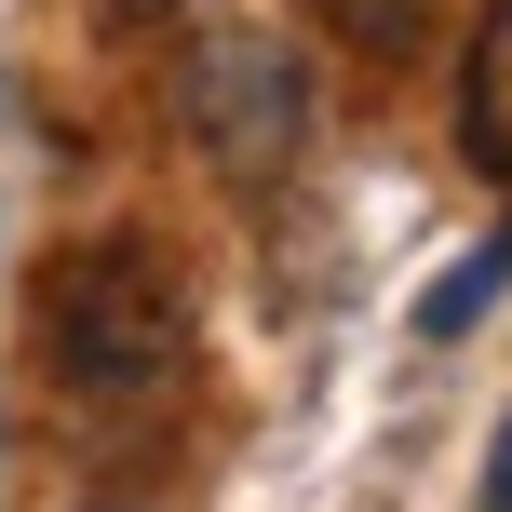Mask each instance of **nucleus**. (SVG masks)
I'll list each match as a JSON object with an SVG mask.
<instances>
[{
  "label": "nucleus",
  "instance_id": "nucleus-1",
  "mask_svg": "<svg viewBox=\"0 0 512 512\" xmlns=\"http://www.w3.org/2000/svg\"><path fill=\"white\" fill-rule=\"evenodd\" d=\"M41 351L81 405H149L189 351V310H176V270L149 243H68L41 270Z\"/></svg>",
  "mask_w": 512,
  "mask_h": 512
},
{
  "label": "nucleus",
  "instance_id": "nucleus-2",
  "mask_svg": "<svg viewBox=\"0 0 512 512\" xmlns=\"http://www.w3.org/2000/svg\"><path fill=\"white\" fill-rule=\"evenodd\" d=\"M176 122H189V149H203L230 189H283L297 149H310V54L283 41V27H256V14L189 27V54H176Z\"/></svg>",
  "mask_w": 512,
  "mask_h": 512
},
{
  "label": "nucleus",
  "instance_id": "nucleus-3",
  "mask_svg": "<svg viewBox=\"0 0 512 512\" xmlns=\"http://www.w3.org/2000/svg\"><path fill=\"white\" fill-rule=\"evenodd\" d=\"M459 149H472V176L512 189V0H486V27H472V68H459Z\"/></svg>",
  "mask_w": 512,
  "mask_h": 512
},
{
  "label": "nucleus",
  "instance_id": "nucleus-4",
  "mask_svg": "<svg viewBox=\"0 0 512 512\" xmlns=\"http://www.w3.org/2000/svg\"><path fill=\"white\" fill-rule=\"evenodd\" d=\"M499 297H512V230H499V243H472L459 270H445L432 297H418V337H472V324H486Z\"/></svg>",
  "mask_w": 512,
  "mask_h": 512
},
{
  "label": "nucleus",
  "instance_id": "nucleus-5",
  "mask_svg": "<svg viewBox=\"0 0 512 512\" xmlns=\"http://www.w3.org/2000/svg\"><path fill=\"white\" fill-rule=\"evenodd\" d=\"M324 27H337L351 54H378V68H405L418 27H432V0H324Z\"/></svg>",
  "mask_w": 512,
  "mask_h": 512
},
{
  "label": "nucleus",
  "instance_id": "nucleus-6",
  "mask_svg": "<svg viewBox=\"0 0 512 512\" xmlns=\"http://www.w3.org/2000/svg\"><path fill=\"white\" fill-rule=\"evenodd\" d=\"M486 512H512V418H499V445H486Z\"/></svg>",
  "mask_w": 512,
  "mask_h": 512
},
{
  "label": "nucleus",
  "instance_id": "nucleus-7",
  "mask_svg": "<svg viewBox=\"0 0 512 512\" xmlns=\"http://www.w3.org/2000/svg\"><path fill=\"white\" fill-rule=\"evenodd\" d=\"M122 14H135V27H149V14H176V0H122Z\"/></svg>",
  "mask_w": 512,
  "mask_h": 512
}]
</instances>
